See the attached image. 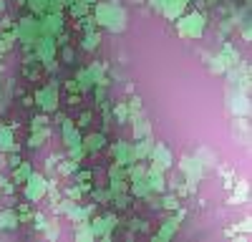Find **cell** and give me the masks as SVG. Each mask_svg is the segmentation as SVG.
<instances>
[{
	"instance_id": "obj_1",
	"label": "cell",
	"mask_w": 252,
	"mask_h": 242,
	"mask_svg": "<svg viewBox=\"0 0 252 242\" xmlns=\"http://www.w3.org/2000/svg\"><path fill=\"white\" fill-rule=\"evenodd\" d=\"M91 15L96 20V26L111 33H121L126 30V10L121 8V3H109V0H96L91 5Z\"/></svg>"
},
{
	"instance_id": "obj_2",
	"label": "cell",
	"mask_w": 252,
	"mask_h": 242,
	"mask_svg": "<svg viewBox=\"0 0 252 242\" xmlns=\"http://www.w3.org/2000/svg\"><path fill=\"white\" fill-rule=\"evenodd\" d=\"M174 23H177V33L184 40H199L204 35V28H207V13L204 10H189V13L179 15Z\"/></svg>"
},
{
	"instance_id": "obj_3",
	"label": "cell",
	"mask_w": 252,
	"mask_h": 242,
	"mask_svg": "<svg viewBox=\"0 0 252 242\" xmlns=\"http://www.w3.org/2000/svg\"><path fill=\"white\" fill-rule=\"evenodd\" d=\"M177 172H182L187 187H189V194H194L199 182L204 179V167L199 164V159L194 154H182L179 161H177Z\"/></svg>"
},
{
	"instance_id": "obj_4",
	"label": "cell",
	"mask_w": 252,
	"mask_h": 242,
	"mask_svg": "<svg viewBox=\"0 0 252 242\" xmlns=\"http://www.w3.org/2000/svg\"><path fill=\"white\" fill-rule=\"evenodd\" d=\"M13 33H15V38H18L23 46H33L35 40L43 35V33H40V18H33V15L20 18L18 23L13 26Z\"/></svg>"
},
{
	"instance_id": "obj_5",
	"label": "cell",
	"mask_w": 252,
	"mask_h": 242,
	"mask_svg": "<svg viewBox=\"0 0 252 242\" xmlns=\"http://www.w3.org/2000/svg\"><path fill=\"white\" fill-rule=\"evenodd\" d=\"M33 104L43 111V114H53V111L58 109V84H56V81H48L46 86L35 89Z\"/></svg>"
},
{
	"instance_id": "obj_6",
	"label": "cell",
	"mask_w": 252,
	"mask_h": 242,
	"mask_svg": "<svg viewBox=\"0 0 252 242\" xmlns=\"http://www.w3.org/2000/svg\"><path fill=\"white\" fill-rule=\"evenodd\" d=\"M227 111L232 116H250V91L227 86Z\"/></svg>"
},
{
	"instance_id": "obj_7",
	"label": "cell",
	"mask_w": 252,
	"mask_h": 242,
	"mask_svg": "<svg viewBox=\"0 0 252 242\" xmlns=\"http://www.w3.org/2000/svg\"><path fill=\"white\" fill-rule=\"evenodd\" d=\"M46 189H48V177L40 172H31V177L23 182V194L28 202H40L46 197Z\"/></svg>"
},
{
	"instance_id": "obj_8",
	"label": "cell",
	"mask_w": 252,
	"mask_h": 242,
	"mask_svg": "<svg viewBox=\"0 0 252 242\" xmlns=\"http://www.w3.org/2000/svg\"><path fill=\"white\" fill-rule=\"evenodd\" d=\"M89 222H91L94 235L101 237V240H111V232L121 225V219L116 214H94Z\"/></svg>"
},
{
	"instance_id": "obj_9",
	"label": "cell",
	"mask_w": 252,
	"mask_h": 242,
	"mask_svg": "<svg viewBox=\"0 0 252 242\" xmlns=\"http://www.w3.org/2000/svg\"><path fill=\"white\" fill-rule=\"evenodd\" d=\"M182 219H184V210L179 207L172 217H166V219L161 222V227H159V232L154 235V240H157V242H169V240L177 235V230H179V225H182Z\"/></svg>"
},
{
	"instance_id": "obj_10",
	"label": "cell",
	"mask_w": 252,
	"mask_h": 242,
	"mask_svg": "<svg viewBox=\"0 0 252 242\" xmlns=\"http://www.w3.org/2000/svg\"><path fill=\"white\" fill-rule=\"evenodd\" d=\"M149 159L154 161L157 167H161L164 172H169L174 167V154H172V149L166 144H161V141H154V149H152Z\"/></svg>"
},
{
	"instance_id": "obj_11",
	"label": "cell",
	"mask_w": 252,
	"mask_h": 242,
	"mask_svg": "<svg viewBox=\"0 0 252 242\" xmlns=\"http://www.w3.org/2000/svg\"><path fill=\"white\" fill-rule=\"evenodd\" d=\"M146 182H149L152 192H157V194L166 192V172L161 167H157L154 161H152V164H146Z\"/></svg>"
},
{
	"instance_id": "obj_12",
	"label": "cell",
	"mask_w": 252,
	"mask_h": 242,
	"mask_svg": "<svg viewBox=\"0 0 252 242\" xmlns=\"http://www.w3.org/2000/svg\"><path fill=\"white\" fill-rule=\"evenodd\" d=\"M63 30V10L61 13H43L40 15V33L43 35H58Z\"/></svg>"
},
{
	"instance_id": "obj_13",
	"label": "cell",
	"mask_w": 252,
	"mask_h": 242,
	"mask_svg": "<svg viewBox=\"0 0 252 242\" xmlns=\"http://www.w3.org/2000/svg\"><path fill=\"white\" fill-rule=\"evenodd\" d=\"M61 136H63V144H66V149L81 144V139H83V136H81V129L76 126L73 119H63V121H61Z\"/></svg>"
},
{
	"instance_id": "obj_14",
	"label": "cell",
	"mask_w": 252,
	"mask_h": 242,
	"mask_svg": "<svg viewBox=\"0 0 252 242\" xmlns=\"http://www.w3.org/2000/svg\"><path fill=\"white\" fill-rule=\"evenodd\" d=\"M229 134H232V139L240 141V144H247L250 141V121H247V116H232V121H229Z\"/></svg>"
},
{
	"instance_id": "obj_15",
	"label": "cell",
	"mask_w": 252,
	"mask_h": 242,
	"mask_svg": "<svg viewBox=\"0 0 252 242\" xmlns=\"http://www.w3.org/2000/svg\"><path fill=\"white\" fill-rule=\"evenodd\" d=\"M111 154H114V161H119V164H131V141L126 139H116L111 144Z\"/></svg>"
},
{
	"instance_id": "obj_16",
	"label": "cell",
	"mask_w": 252,
	"mask_h": 242,
	"mask_svg": "<svg viewBox=\"0 0 252 242\" xmlns=\"http://www.w3.org/2000/svg\"><path fill=\"white\" fill-rule=\"evenodd\" d=\"M217 56L222 58V63H224L227 68H235V66H240V63H242L240 51L235 48V43H229V40H224V43H222V48H220V53H217Z\"/></svg>"
},
{
	"instance_id": "obj_17",
	"label": "cell",
	"mask_w": 252,
	"mask_h": 242,
	"mask_svg": "<svg viewBox=\"0 0 252 242\" xmlns=\"http://www.w3.org/2000/svg\"><path fill=\"white\" fill-rule=\"evenodd\" d=\"M81 144H83V149H86V154H96V151H101L103 147H106V134L103 131H89L86 139H81Z\"/></svg>"
},
{
	"instance_id": "obj_18",
	"label": "cell",
	"mask_w": 252,
	"mask_h": 242,
	"mask_svg": "<svg viewBox=\"0 0 252 242\" xmlns=\"http://www.w3.org/2000/svg\"><path fill=\"white\" fill-rule=\"evenodd\" d=\"M194 156L199 159V164L204 167V172L220 167V156H217V151H212L209 147H197V149H194Z\"/></svg>"
},
{
	"instance_id": "obj_19",
	"label": "cell",
	"mask_w": 252,
	"mask_h": 242,
	"mask_svg": "<svg viewBox=\"0 0 252 242\" xmlns=\"http://www.w3.org/2000/svg\"><path fill=\"white\" fill-rule=\"evenodd\" d=\"M187 13V3L184 0H164V5H161V15L166 20H177L179 15Z\"/></svg>"
},
{
	"instance_id": "obj_20",
	"label": "cell",
	"mask_w": 252,
	"mask_h": 242,
	"mask_svg": "<svg viewBox=\"0 0 252 242\" xmlns=\"http://www.w3.org/2000/svg\"><path fill=\"white\" fill-rule=\"evenodd\" d=\"M73 237H76V242H91V240H96V235L91 230V222L89 219L73 222Z\"/></svg>"
},
{
	"instance_id": "obj_21",
	"label": "cell",
	"mask_w": 252,
	"mask_h": 242,
	"mask_svg": "<svg viewBox=\"0 0 252 242\" xmlns=\"http://www.w3.org/2000/svg\"><path fill=\"white\" fill-rule=\"evenodd\" d=\"M129 121H131V134H134V139H144V136L152 134V124H149V119H146L144 114H139V116H134V119H129Z\"/></svg>"
},
{
	"instance_id": "obj_22",
	"label": "cell",
	"mask_w": 252,
	"mask_h": 242,
	"mask_svg": "<svg viewBox=\"0 0 252 242\" xmlns=\"http://www.w3.org/2000/svg\"><path fill=\"white\" fill-rule=\"evenodd\" d=\"M15 151V131L13 126H3L0 124V154Z\"/></svg>"
},
{
	"instance_id": "obj_23",
	"label": "cell",
	"mask_w": 252,
	"mask_h": 242,
	"mask_svg": "<svg viewBox=\"0 0 252 242\" xmlns=\"http://www.w3.org/2000/svg\"><path fill=\"white\" fill-rule=\"evenodd\" d=\"M76 86H78V93H91L94 91V78H91V73H89V68H78L76 71Z\"/></svg>"
},
{
	"instance_id": "obj_24",
	"label": "cell",
	"mask_w": 252,
	"mask_h": 242,
	"mask_svg": "<svg viewBox=\"0 0 252 242\" xmlns=\"http://www.w3.org/2000/svg\"><path fill=\"white\" fill-rule=\"evenodd\" d=\"M13 96H15V81H8L5 86H0V114L8 111Z\"/></svg>"
},
{
	"instance_id": "obj_25",
	"label": "cell",
	"mask_w": 252,
	"mask_h": 242,
	"mask_svg": "<svg viewBox=\"0 0 252 242\" xmlns=\"http://www.w3.org/2000/svg\"><path fill=\"white\" fill-rule=\"evenodd\" d=\"M20 222V214L15 210H3L0 212V230H15Z\"/></svg>"
},
{
	"instance_id": "obj_26",
	"label": "cell",
	"mask_w": 252,
	"mask_h": 242,
	"mask_svg": "<svg viewBox=\"0 0 252 242\" xmlns=\"http://www.w3.org/2000/svg\"><path fill=\"white\" fill-rule=\"evenodd\" d=\"M232 187H235V184H232ZM247 199H250V187H247V182H237L235 194L229 197V205H245Z\"/></svg>"
},
{
	"instance_id": "obj_27",
	"label": "cell",
	"mask_w": 252,
	"mask_h": 242,
	"mask_svg": "<svg viewBox=\"0 0 252 242\" xmlns=\"http://www.w3.org/2000/svg\"><path fill=\"white\" fill-rule=\"evenodd\" d=\"M146 192H152V189H149V182H146V177L129 182V194H131L134 199H141V197H144Z\"/></svg>"
},
{
	"instance_id": "obj_28",
	"label": "cell",
	"mask_w": 252,
	"mask_h": 242,
	"mask_svg": "<svg viewBox=\"0 0 252 242\" xmlns=\"http://www.w3.org/2000/svg\"><path fill=\"white\" fill-rule=\"evenodd\" d=\"M98 46H101V33H98V30L83 33V40H81V48H83V51H96Z\"/></svg>"
},
{
	"instance_id": "obj_29",
	"label": "cell",
	"mask_w": 252,
	"mask_h": 242,
	"mask_svg": "<svg viewBox=\"0 0 252 242\" xmlns=\"http://www.w3.org/2000/svg\"><path fill=\"white\" fill-rule=\"evenodd\" d=\"M48 136H51V129H48V126H46V129H35V131L31 134V139H28V147H31V149H40V147L46 144Z\"/></svg>"
},
{
	"instance_id": "obj_30",
	"label": "cell",
	"mask_w": 252,
	"mask_h": 242,
	"mask_svg": "<svg viewBox=\"0 0 252 242\" xmlns=\"http://www.w3.org/2000/svg\"><path fill=\"white\" fill-rule=\"evenodd\" d=\"M31 172H33V167L28 164V161L20 159V164H18V167H13V179H15V184H23V182L31 177Z\"/></svg>"
},
{
	"instance_id": "obj_31",
	"label": "cell",
	"mask_w": 252,
	"mask_h": 242,
	"mask_svg": "<svg viewBox=\"0 0 252 242\" xmlns=\"http://www.w3.org/2000/svg\"><path fill=\"white\" fill-rule=\"evenodd\" d=\"M111 114L116 119V124H129V106H126V101H119V104L111 106Z\"/></svg>"
},
{
	"instance_id": "obj_32",
	"label": "cell",
	"mask_w": 252,
	"mask_h": 242,
	"mask_svg": "<svg viewBox=\"0 0 252 242\" xmlns=\"http://www.w3.org/2000/svg\"><path fill=\"white\" fill-rule=\"evenodd\" d=\"M76 172H78V161H73V159H63V161H58V167H56L58 177H71Z\"/></svg>"
},
{
	"instance_id": "obj_33",
	"label": "cell",
	"mask_w": 252,
	"mask_h": 242,
	"mask_svg": "<svg viewBox=\"0 0 252 242\" xmlns=\"http://www.w3.org/2000/svg\"><path fill=\"white\" fill-rule=\"evenodd\" d=\"M182 207V199L172 192V194H164L161 192V210H166V212H177Z\"/></svg>"
},
{
	"instance_id": "obj_34",
	"label": "cell",
	"mask_w": 252,
	"mask_h": 242,
	"mask_svg": "<svg viewBox=\"0 0 252 242\" xmlns=\"http://www.w3.org/2000/svg\"><path fill=\"white\" fill-rule=\"evenodd\" d=\"M68 13H71L76 20H81L83 15H89V13H91V5H89V3H83V0H73V3L68 5Z\"/></svg>"
},
{
	"instance_id": "obj_35",
	"label": "cell",
	"mask_w": 252,
	"mask_h": 242,
	"mask_svg": "<svg viewBox=\"0 0 252 242\" xmlns=\"http://www.w3.org/2000/svg\"><path fill=\"white\" fill-rule=\"evenodd\" d=\"M207 68H209V73H212V76H224V71H227V66L222 63V58H220L217 53H215V56H209Z\"/></svg>"
},
{
	"instance_id": "obj_36",
	"label": "cell",
	"mask_w": 252,
	"mask_h": 242,
	"mask_svg": "<svg viewBox=\"0 0 252 242\" xmlns=\"http://www.w3.org/2000/svg\"><path fill=\"white\" fill-rule=\"evenodd\" d=\"M126 106H129V119L144 114V109H141V98H139V96H131L129 101H126Z\"/></svg>"
},
{
	"instance_id": "obj_37",
	"label": "cell",
	"mask_w": 252,
	"mask_h": 242,
	"mask_svg": "<svg viewBox=\"0 0 252 242\" xmlns=\"http://www.w3.org/2000/svg\"><path fill=\"white\" fill-rule=\"evenodd\" d=\"M96 205H111V192L109 189H91Z\"/></svg>"
},
{
	"instance_id": "obj_38",
	"label": "cell",
	"mask_w": 252,
	"mask_h": 242,
	"mask_svg": "<svg viewBox=\"0 0 252 242\" xmlns=\"http://www.w3.org/2000/svg\"><path fill=\"white\" fill-rule=\"evenodd\" d=\"M109 179H129L126 177V167L119 164V161H114V164L109 167Z\"/></svg>"
},
{
	"instance_id": "obj_39",
	"label": "cell",
	"mask_w": 252,
	"mask_h": 242,
	"mask_svg": "<svg viewBox=\"0 0 252 242\" xmlns=\"http://www.w3.org/2000/svg\"><path fill=\"white\" fill-rule=\"evenodd\" d=\"M61 48V60L63 63H76V53H73V48L66 43V46H58Z\"/></svg>"
},
{
	"instance_id": "obj_40",
	"label": "cell",
	"mask_w": 252,
	"mask_h": 242,
	"mask_svg": "<svg viewBox=\"0 0 252 242\" xmlns=\"http://www.w3.org/2000/svg\"><path fill=\"white\" fill-rule=\"evenodd\" d=\"M48 126V114H38V116H33L31 119V129L35 131V129H46Z\"/></svg>"
},
{
	"instance_id": "obj_41",
	"label": "cell",
	"mask_w": 252,
	"mask_h": 242,
	"mask_svg": "<svg viewBox=\"0 0 252 242\" xmlns=\"http://www.w3.org/2000/svg\"><path fill=\"white\" fill-rule=\"evenodd\" d=\"M66 197H68V199L81 202V197H83V187L78 184V182H76V184H71V187H66Z\"/></svg>"
},
{
	"instance_id": "obj_42",
	"label": "cell",
	"mask_w": 252,
	"mask_h": 242,
	"mask_svg": "<svg viewBox=\"0 0 252 242\" xmlns=\"http://www.w3.org/2000/svg\"><path fill=\"white\" fill-rule=\"evenodd\" d=\"M91 121H94V111H83V114L78 116V121H76V126H78V129H89Z\"/></svg>"
},
{
	"instance_id": "obj_43",
	"label": "cell",
	"mask_w": 252,
	"mask_h": 242,
	"mask_svg": "<svg viewBox=\"0 0 252 242\" xmlns=\"http://www.w3.org/2000/svg\"><path fill=\"white\" fill-rule=\"evenodd\" d=\"M144 3L149 5L154 13H159V15H161V5H164V0H144Z\"/></svg>"
},
{
	"instance_id": "obj_44",
	"label": "cell",
	"mask_w": 252,
	"mask_h": 242,
	"mask_svg": "<svg viewBox=\"0 0 252 242\" xmlns=\"http://www.w3.org/2000/svg\"><path fill=\"white\" fill-rule=\"evenodd\" d=\"M94 174L91 172H76V182H89Z\"/></svg>"
},
{
	"instance_id": "obj_45",
	"label": "cell",
	"mask_w": 252,
	"mask_h": 242,
	"mask_svg": "<svg viewBox=\"0 0 252 242\" xmlns=\"http://www.w3.org/2000/svg\"><path fill=\"white\" fill-rule=\"evenodd\" d=\"M5 5H8V0H0V15L5 13Z\"/></svg>"
},
{
	"instance_id": "obj_46",
	"label": "cell",
	"mask_w": 252,
	"mask_h": 242,
	"mask_svg": "<svg viewBox=\"0 0 252 242\" xmlns=\"http://www.w3.org/2000/svg\"><path fill=\"white\" fill-rule=\"evenodd\" d=\"M83 3H89V5H94V3H96V0H83Z\"/></svg>"
},
{
	"instance_id": "obj_47",
	"label": "cell",
	"mask_w": 252,
	"mask_h": 242,
	"mask_svg": "<svg viewBox=\"0 0 252 242\" xmlns=\"http://www.w3.org/2000/svg\"><path fill=\"white\" fill-rule=\"evenodd\" d=\"M109 3H121V0H109Z\"/></svg>"
},
{
	"instance_id": "obj_48",
	"label": "cell",
	"mask_w": 252,
	"mask_h": 242,
	"mask_svg": "<svg viewBox=\"0 0 252 242\" xmlns=\"http://www.w3.org/2000/svg\"><path fill=\"white\" fill-rule=\"evenodd\" d=\"M134 3H144V0H134Z\"/></svg>"
},
{
	"instance_id": "obj_49",
	"label": "cell",
	"mask_w": 252,
	"mask_h": 242,
	"mask_svg": "<svg viewBox=\"0 0 252 242\" xmlns=\"http://www.w3.org/2000/svg\"><path fill=\"white\" fill-rule=\"evenodd\" d=\"M245 3H250V0H245Z\"/></svg>"
},
{
	"instance_id": "obj_50",
	"label": "cell",
	"mask_w": 252,
	"mask_h": 242,
	"mask_svg": "<svg viewBox=\"0 0 252 242\" xmlns=\"http://www.w3.org/2000/svg\"><path fill=\"white\" fill-rule=\"evenodd\" d=\"M0 68H3V63H0Z\"/></svg>"
}]
</instances>
